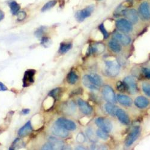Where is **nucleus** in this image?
<instances>
[{"mask_svg":"<svg viewBox=\"0 0 150 150\" xmlns=\"http://www.w3.org/2000/svg\"><path fill=\"white\" fill-rule=\"evenodd\" d=\"M94 7L93 6L86 7V8L76 12V13L75 14V18H76L78 21L82 22L85 19L90 17L91 15L94 11Z\"/></svg>","mask_w":150,"mask_h":150,"instance_id":"3","label":"nucleus"},{"mask_svg":"<svg viewBox=\"0 0 150 150\" xmlns=\"http://www.w3.org/2000/svg\"><path fill=\"white\" fill-rule=\"evenodd\" d=\"M142 90L144 93L150 97V85L148 83H144L142 85Z\"/></svg>","mask_w":150,"mask_h":150,"instance_id":"33","label":"nucleus"},{"mask_svg":"<svg viewBox=\"0 0 150 150\" xmlns=\"http://www.w3.org/2000/svg\"><path fill=\"white\" fill-rule=\"evenodd\" d=\"M122 15L132 23H136L138 21V13L134 8L124 10Z\"/></svg>","mask_w":150,"mask_h":150,"instance_id":"9","label":"nucleus"},{"mask_svg":"<svg viewBox=\"0 0 150 150\" xmlns=\"http://www.w3.org/2000/svg\"><path fill=\"white\" fill-rule=\"evenodd\" d=\"M109 47L112 52H115V53L120 52L121 50L120 43H119L118 42H117L115 40H110L109 42Z\"/></svg>","mask_w":150,"mask_h":150,"instance_id":"23","label":"nucleus"},{"mask_svg":"<svg viewBox=\"0 0 150 150\" xmlns=\"http://www.w3.org/2000/svg\"><path fill=\"white\" fill-rule=\"evenodd\" d=\"M106 72L111 76H115L120 71V66L117 61H112L106 62Z\"/></svg>","mask_w":150,"mask_h":150,"instance_id":"6","label":"nucleus"},{"mask_svg":"<svg viewBox=\"0 0 150 150\" xmlns=\"http://www.w3.org/2000/svg\"><path fill=\"white\" fill-rule=\"evenodd\" d=\"M7 90V87L2 82H0V91H5Z\"/></svg>","mask_w":150,"mask_h":150,"instance_id":"39","label":"nucleus"},{"mask_svg":"<svg viewBox=\"0 0 150 150\" xmlns=\"http://www.w3.org/2000/svg\"><path fill=\"white\" fill-rule=\"evenodd\" d=\"M78 80V76L74 71H71L67 76V81L68 83L71 85H73Z\"/></svg>","mask_w":150,"mask_h":150,"instance_id":"26","label":"nucleus"},{"mask_svg":"<svg viewBox=\"0 0 150 150\" xmlns=\"http://www.w3.org/2000/svg\"><path fill=\"white\" fill-rule=\"evenodd\" d=\"M104 50H105V46L103 44L98 43V44L93 46L90 48V51L91 53H94V52L101 53V52H103Z\"/></svg>","mask_w":150,"mask_h":150,"instance_id":"28","label":"nucleus"},{"mask_svg":"<svg viewBox=\"0 0 150 150\" xmlns=\"http://www.w3.org/2000/svg\"><path fill=\"white\" fill-rule=\"evenodd\" d=\"M112 37L114 40L124 46L128 45L131 42V39L129 36L120 33H115Z\"/></svg>","mask_w":150,"mask_h":150,"instance_id":"12","label":"nucleus"},{"mask_svg":"<svg viewBox=\"0 0 150 150\" xmlns=\"http://www.w3.org/2000/svg\"><path fill=\"white\" fill-rule=\"evenodd\" d=\"M116 27L121 32L128 33L132 31V23L126 19H120L116 22Z\"/></svg>","mask_w":150,"mask_h":150,"instance_id":"1","label":"nucleus"},{"mask_svg":"<svg viewBox=\"0 0 150 150\" xmlns=\"http://www.w3.org/2000/svg\"><path fill=\"white\" fill-rule=\"evenodd\" d=\"M4 15H5L4 12L2 10H0V21H2L4 18Z\"/></svg>","mask_w":150,"mask_h":150,"instance_id":"41","label":"nucleus"},{"mask_svg":"<svg viewBox=\"0 0 150 150\" xmlns=\"http://www.w3.org/2000/svg\"><path fill=\"white\" fill-rule=\"evenodd\" d=\"M30 109H27V108H25V109H23L21 111V113L23 115H27L30 113Z\"/></svg>","mask_w":150,"mask_h":150,"instance_id":"40","label":"nucleus"},{"mask_svg":"<svg viewBox=\"0 0 150 150\" xmlns=\"http://www.w3.org/2000/svg\"><path fill=\"white\" fill-rule=\"evenodd\" d=\"M52 132L54 135L58 137H62V138H65V137H67L69 135V133L67 130L58 126L56 123L52 127Z\"/></svg>","mask_w":150,"mask_h":150,"instance_id":"13","label":"nucleus"},{"mask_svg":"<svg viewBox=\"0 0 150 150\" xmlns=\"http://www.w3.org/2000/svg\"><path fill=\"white\" fill-rule=\"evenodd\" d=\"M33 130V127L31 126V121H28L24 126L21 127L18 131V135L21 137L25 136L29 133H30Z\"/></svg>","mask_w":150,"mask_h":150,"instance_id":"17","label":"nucleus"},{"mask_svg":"<svg viewBox=\"0 0 150 150\" xmlns=\"http://www.w3.org/2000/svg\"><path fill=\"white\" fill-rule=\"evenodd\" d=\"M49 142L51 144L53 149H61L64 147V144L62 142L55 137H51L49 138Z\"/></svg>","mask_w":150,"mask_h":150,"instance_id":"21","label":"nucleus"},{"mask_svg":"<svg viewBox=\"0 0 150 150\" xmlns=\"http://www.w3.org/2000/svg\"><path fill=\"white\" fill-rule=\"evenodd\" d=\"M9 7L10 8V11L11 12V13L13 15H17L21 8L19 4L15 1H10L9 3Z\"/></svg>","mask_w":150,"mask_h":150,"instance_id":"24","label":"nucleus"},{"mask_svg":"<svg viewBox=\"0 0 150 150\" xmlns=\"http://www.w3.org/2000/svg\"><path fill=\"white\" fill-rule=\"evenodd\" d=\"M78 104L80 110L83 114L85 115H90L91 114V112L93 111V108L86 102L79 98L78 100Z\"/></svg>","mask_w":150,"mask_h":150,"instance_id":"14","label":"nucleus"},{"mask_svg":"<svg viewBox=\"0 0 150 150\" xmlns=\"http://www.w3.org/2000/svg\"><path fill=\"white\" fill-rule=\"evenodd\" d=\"M44 31H45V28L42 27L35 32V35L37 38H40V37H42V36L43 35Z\"/></svg>","mask_w":150,"mask_h":150,"instance_id":"36","label":"nucleus"},{"mask_svg":"<svg viewBox=\"0 0 150 150\" xmlns=\"http://www.w3.org/2000/svg\"><path fill=\"white\" fill-rule=\"evenodd\" d=\"M149 103V102L148 100L146 97L143 96L137 97L134 100L135 106L141 109L146 108L148 106Z\"/></svg>","mask_w":150,"mask_h":150,"instance_id":"16","label":"nucleus"},{"mask_svg":"<svg viewBox=\"0 0 150 150\" xmlns=\"http://www.w3.org/2000/svg\"><path fill=\"white\" fill-rule=\"evenodd\" d=\"M117 100L121 105L125 106H130L132 104V100L131 98L126 95H122V94L117 95Z\"/></svg>","mask_w":150,"mask_h":150,"instance_id":"18","label":"nucleus"},{"mask_svg":"<svg viewBox=\"0 0 150 150\" xmlns=\"http://www.w3.org/2000/svg\"><path fill=\"white\" fill-rule=\"evenodd\" d=\"M27 17V13H25V11H19L18 14H17V19L18 21H22L24 20Z\"/></svg>","mask_w":150,"mask_h":150,"instance_id":"34","label":"nucleus"},{"mask_svg":"<svg viewBox=\"0 0 150 150\" xmlns=\"http://www.w3.org/2000/svg\"><path fill=\"white\" fill-rule=\"evenodd\" d=\"M51 40H50L48 37H43V38L42 39V40H41V44L45 46V47H48L50 46V45H51Z\"/></svg>","mask_w":150,"mask_h":150,"instance_id":"35","label":"nucleus"},{"mask_svg":"<svg viewBox=\"0 0 150 150\" xmlns=\"http://www.w3.org/2000/svg\"><path fill=\"white\" fill-rule=\"evenodd\" d=\"M114 103H112L108 102L106 103L105 105V109L108 113L111 116H115L116 115V112L117 110V107L115 106Z\"/></svg>","mask_w":150,"mask_h":150,"instance_id":"22","label":"nucleus"},{"mask_svg":"<svg viewBox=\"0 0 150 150\" xmlns=\"http://www.w3.org/2000/svg\"><path fill=\"white\" fill-rule=\"evenodd\" d=\"M117 90L120 91V92H125L126 91H128L127 87L124 82H118L117 84Z\"/></svg>","mask_w":150,"mask_h":150,"instance_id":"31","label":"nucleus"},{"mask_svg":"<svg viewBox=\"0 0 150 150\" xmlns=\"http://www.w3.org/2000/svg\"><path fill=\"white\" fill-rule=\"evenodd\" d=\"M138 11L142 19L145 21H148L150 19V8L149 5L147 1H144L140 4Z\"/></svg>","mask_w":150,"mask_h":150,"instance_id":"8","label":"nucleus"},{"mask_svg":"<svg viewBox=\"0 0 150 150\" xmlns=\"http://www.w3.org/2000/svg\"><path fill=\"white\" fill-rule=\"evenodd\" d=\"M95 123L100 129L107 133L110 132L112 129V124L108 119L99 117L95 120Z\"/></svg>","mask_w":150,"mask_h":150,"instance_id":"4","label":"nucleus"},{"mask_svg":"<svg viewBox=\"0 0 150 150\" xmlns=\"http://www.w3.org/2000/svg\"><path fill=\"white\" fill-rule=\"evenodd\" d=\"M57 3V0H51V1H48L46 3L42 8V11H46L49 9L54 7Z\"/></svg>","mask_w":150,"mask_h":150,"instance_id":"29","label":"nucleus"},{"mask_svg":"<svg viewBox=\"0 0 150 150\" xmlns=\"http://www.w3.org/2000/svg\"><path fill=\"white\" fill-rule=\"evenodd\" d=\"M124 82L126 83L128 91L132 94H134L137 92V86L135 79L132 76H127L124 80Z\"/></svg>","mask_w":150,"mask_h":150,"instance_id":"11","label":"nucleus"},{"mask_svg":"<svg viewBox=\"0 0 150 150\" xmlns=\"http://www.w3.org/2000/svg\"><path fill=\"white\" fill-rule=\"evenodd\" d=\"M140 134V129L139 127H135L127 136L126 140H125V145L129 147L131 146L135 141L138 138Z\"/></svg>","mask_w":150,"mask_h":150,"instance_id":"10","label":"nucleus"},{"mask_svg":"<svg viewBox=\"0 0 150 150\" xmlns=\"http://www.w3.org/2000/svg\"><path fill=\"white\" fill-rule=\"evenodd\" d=\"M88 76L90 78V79L91 80V81L97 86H98V88L100 87L102 85V79L101 78V77L99 76V75L97 74H88Z\"/></svg>","mask_w":150,"mask_h":150,"instance_id":"20","label":"nucleus"},{"mask_svg":"<svg viewBox=\"0 0 150 150\" xmlns=\"http://www.w3.org/2000/svg\"><path fill=\"white\" fill-rule=\"evenodd\" d=\"M116 116L117 117L119 121L124 124L127 125L130 123V118L126 112L121 109H118L116 112Z\"/></svg>","mask_w":150,"mask_h":150,"instance_id":"15","label":"nucleus"},{"mask_svg":"<svg viewBox=\"0 0 150 150\" xmlns=\"http://www.w3.org/2000/svg\"><path fill=\"white\" fill-rule=\"evenodd\" d=\"M98 28H99L100 31H101L102 35H103V37H104V38H105V39H107L108 37H109V33H108L107 30L106 29V28L105 27L104 24H103V23L101 24L99 26Z\"/></svg>","mask_w":150,"mask_h":150,"instance_id":"32","label":"nucleus"},{"mask_svg":"<svg viewBox=\"0 0 150 150\" xmlns=\"http://www.w3.org/2000/svg\"><path fill=\"white\" fill-rule=\"evenodd\" d=\"M42 149H46V150H49V149H53L52 146L51 145V144L49 142H48L47 143L45 144L42 147Z\"/></svg>","mask_w":150,"mask_h":150,"instance_id":"38","label":"nucleus"},{"mask_svg":"<svg viewBox=\"0 0 150 150\" xmlns=\"http://www.w3.org/2000/svg\"><path fill=\"white\" fill-rule=\"evenodd\" d=\"M82 83H83V85L89 89L91 90H98V87L96 85H95L90 79L88 74H86L85 76H83V77L82 78Z\"/></svg>","mask_w":150,"mask_h":150,"instance_id":"19","label":"nucleus"},{"mask_svg":"<svg viewBox=\"0 0 150 150\" xmlns=\"http://www.w3.org/2000/svg\"><path fill=\"white\" fill-rule=\"evenodd\" d=\"M72 47V44L70 43H62L60 44L59 52L61 54L67 53Z\"/></svg>","mask_w":150,"mask_h":150,"instance_id":"25","label":"nucleus"},{"mask_svg":"<svg viewBox=\"0 0 150 150\" xmlns=\"http://www.w3.org/2000/svg\"><path fill=\"white\" fill-rule=\"evenodd\" d=\"M55 123L67 130L73 131L76 129V125L73 121L64 118H58Z\"/></svg>","mask_w":150,"mask_h":150,"instance_id":"5","label":"nucleus"},{"mask_svg":"<svg viewBox=\"0 0 150 150\" xmlns=\"http://www.w3.org/2000/svg\"><path fill=\"white\" fill-rule=\"evenodd\" d=\"M35 70L34 69L27 70L24 73L23 78V86L28 87L34 82V75Z\"/></svg>","mask_w":150,"mask_h":150,"instance_id":"7","label":"nucleus"},{"mask_svg":"<svg viewBox=\"0 0 150 150\" xmlns=\"http://www.w3.org/2000/svg\"><path fill=\"white\" fill-rule=\"evenodd\" d=\"M142 74L144 76L147 78H150V69L148 68H143L142 69Z\"/></svg>","mask_w":150,"mask_h":150,"instance_id":"37","label":"nucleus"},{"mask_svg":"<svg viewBox=\"0 0 150 150\" xmlns=\"http://www.w3.org/2000/svg\"><path fill=\"white\" fill-rule=\"evenodd\" d=\"M96 134H97V136L99 137L100 138H101V139H104V140H106L109 137V136L108 134V133L106 132L105 131L100 129L97 130Z\"/></svg>","mask_w":150,"mask_h":150,"instance_id":"30","label":"nucleus"},{"mask_svg":"<svg viewBox=\"0 0 150 150\" xmlns=\"http://www.w3.org/2000/svg\"><path fill=\"white\" fill-rule=\"evenodd\" d=\"M102 94L108 102L115 103L117 101L116 96L114 90L109 85H105L102 88Z\"/></svg>","mask_w":150,"mask_h":150,"instance_id":"2","label":"nucleus"},{"mask_svg":"<svg viewBox=\"0 0 150 150\" xmlns=\"http://www.w3.org/2000/svg\"><path fill=\"white\" fill-rule=\"evenodd\" d=\"M61 94H62V90L61 88H57L53 89L49 93V95L50 96H51L55 100L59 99Z\"/></svg>","mask_w":150,"mask_h":150,"instance_id":"27","label":"nucleus"}]
</instances>
